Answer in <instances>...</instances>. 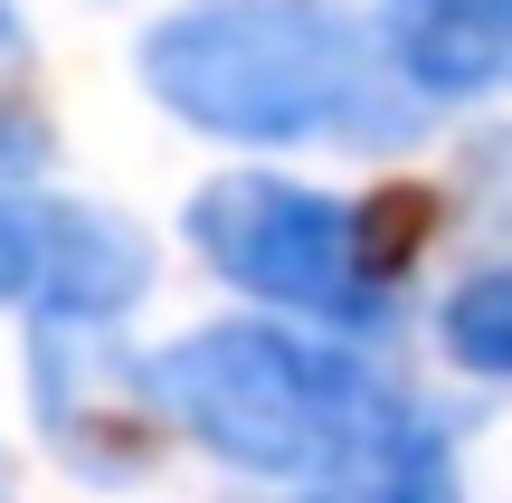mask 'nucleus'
Segmentation results:
<instances>
[{"mask_svg":"<svg viewBox=\"0 0 512 503\" xmlns=\"http://www.w3.org/2000/svg\"><path fill=\"white\" fill-rule=\"evenodd\" d=\"M29 390H38V418H48V447L67 456L76 475H133L162 437L143 399V361H114L105 333L86 323H38L29 342Z\"/></svg>","mask_w":512,"mask_h":503,"instance_id":"20e7f679","label":"nucleus"},{"mask_svg":"<svg viewBox=\"0 0 512 503\" xmlns=\"http://www.w3.org/2000/svg\"><path fill=\"white\" fill-rule=\"evenodd\" d=\"M181 228L219 285L323 323L332 342H370L399 314V200H332L275 171H228L190 200Z\"/></svg>","mask_w":512,"mask_h":503,"instance_id":"7ed1b4c3","label":"nucleus"},{"mask_svg":"<svg viewBox=\"0 0 512 503\" xmlns=\"http://www.w3.org/2000/svg\"><path fill=\"white\" fill-rule=\"evenodd\" d=\"M465 200H475L484 228H512V133H484L465 152Z\"/></svg>","mask_w":512,"mask_h":503,"instance_id":"1a4fd4ad","label":"nucleus"},{"mask_svg":"<svg viewBox=\"0 0 512 503\" xmlns=\"http://www.w3.org/2000/svg\"><path fill=\"white\" fill-rule=\"evenodd\" d=\"M437 342H446L456 371L512 380V257H503V266H475V276L437 304Z\"/></svg>","mask_w":512,"mask_h":503,"instance_id":"0eeeda50","label":"nucleus"},{"mask_svg":"<svg viewBox=\"0 0 512 503\" xmlns=\"http://www.w3.org/2000/svg\"><path fill=\"white\" fill-rule=\"evenodd\" d=\"M0 503H19V456L0 447Z\"/></svg>","mask_w":512,"mask_h":503,"instance_id":"9b49d317","label":"nucleus"},{"mask_svg":"<svg viewBox=\"0 0 512 503\" xmlns=\"http://www.w3.org/2000/svg\"><path fill=\"white\" fill-rule=\"evenodd\" d=\"M285 503H465L456 437H446L427 409H408V428H389L361 466L323 475V485H304V494H285Z\"/></svg>","mask_w":512,"mask_h":503,"instance_id":"423d86ee","label":"nucleus"},{"mask_svg":"<svg viewBox=\"0 0 512 503\" xmlns=\"http://www.w3.org/2000/svg\"><path fill=\"white\" fill-rule=\"evenodd\" d=\"M380 48L418 105H475L512 86V0H380Z\"/></svg>","mask_w":512,"mask_h":503,"instance_id":"39448f33","label":"nucleus"},{"mask_svg":"<svg viewBox=\"0 0 512 503\" xmlns=\"http://www.w3.org/2000/svg\"><path fill=\"white\" fill-rule=\"evenodd\" d=\"M143 399L171 437L209 447L238 475H275V485H323V475L361 466L418 409L351 342L285 333V323H209V333L152 352Z\"/></svg>","mask_w":512,"mask_h":503,"instance_id":"f03ea898","label":"nucleus"},{"mask_svg":"<svg viewBox=\"0 0 512 503\" xmlns=\"http://www.w3.org/2000/svg\"><path fill=\"white\" fill-rule=\"evenodd\" d=\"M48 219H57V200L0 190V304H38V285H48Z\"/></svg>","mask_w":512,"mask_h":503,"instance_id":"6e6552de","label":"nucleus"},{"mask_svg":"<svg viewBox=\"0 0 512 503\" xmlns=\"http://www.w3.org/2000/svg\"><path fill=\"white\" fill-rule=\"evenodd\" d=\"M143 86L162 114L219 143L399 152L427 124L380 29L332 0H200L143 38Z\"/></svg>","mask_w":512,"mask_h":503,"instance_id":"f257e3e1","label":"nucleus"},{"mask_svg":"<svg viewBox=\"0 0 512 503\" xmlns=\"http://www.w3.org/2000/svg\"><path fill=\"white\" fill-rule=\"evenodd\" d=\"M19 57H29V29H19V10L0 0V67H19Z\"/></svg>","mask_w":512,"mask_h":503,"instance_id":"9d476101","label":"nucleus"}]
</instances>
